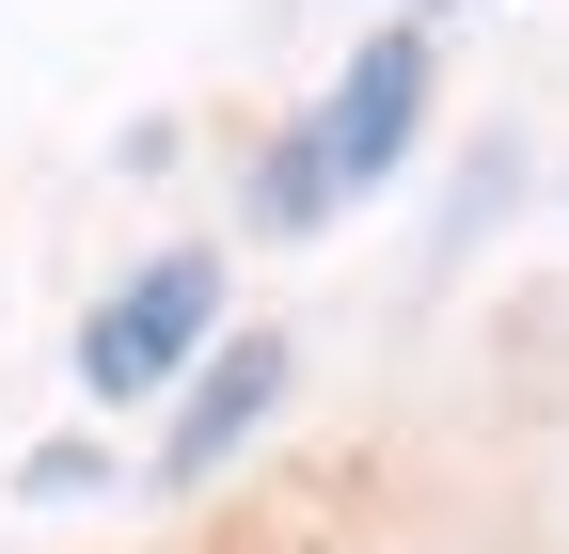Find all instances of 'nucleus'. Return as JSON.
<instances>
[{
    "instance_id": "nucleus-1",
    "label": "nucleus",
    "mask_w": 569,
    "mask_h": 554,
    "mask_svg": "<svg viewBox=\"0 0 569 554\" xmlns=\"http://www.w3.org/2000/svg\"><path fill=\"white\" fill-rule=\"evenodd\" d=\"M206 333H222V254H206V238H190V254H142L127 286L80 317V380H96V396H159Z\"/></svg>"
},
{
    "instance_id": "nucleus-2",
    "label": "nucleus",
    "mask_w": 569,
    "mask_h": 554,
    "mask_svg": "<svg viewBox=\"0 0 569 554\" xmlns=\"http://www.w3.org/2000/svg\"><path fill=\"white\" fill-rule=\"evenodd\" d=\"M411 127H427V17H380V32H365V63L332 80V111L301 127V175L348 206V190H380V175L411 159Z\"/></svg>"
},
{
    "instance_id": "nucleus-3",
    "label": "nucleus",
    "mask_w": 569,
    "mask_h": 554,
    "mask_svg": "<svg viewBox=\"0 0 569 554\" xmlns=\"http://www.w3.org/2000/svg\"><path fill=\"white\" fill-rule=\"evenodd\" d=\"M284 412V333H238V349H206L190 365V412H174V444H159V475L174 492H206V475H222L253 428Z\"/></svg>"
},
{
    "instance_id": "nucleus-4",
    "label": "nucleus",
    "mask_w": 569,
    "mask_h": 554,
    "mask_svg": "<svg viewBox=\"0 0 569 554\" xmlns=\"http://www.w3.org/2000/svg\"><path fill=\"white\" fill-rule=\"evenodd\" d=\"M96 475H111L96 444H32V459H17V492H32V507H63V492H96Z\"/></svg>"
}]
</instances>
